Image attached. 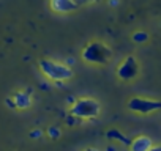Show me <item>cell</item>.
I'll return each mask as SVG.
<instances>
[{
  "label": "cell",
  "mask_w": 161,
  "mask_h": 151,
  "mask_svg": "<svg viewBox=\"0 0 161 151\" xmlns=\"http://www.w3.org/2000/svg\"><path fill=\"white\" fill-rule=\"evenodd\" d=\"M82 58L93 65H108L112 58V50L101 41H92L82 49Z\"/></svg>",
  "instance_id": "obj_1"
},
{
  "label": "cell",
  "mask_w": 161,
  "mask_h": 151,
  "mask_svg": "<svg viewBox=\"0 0 161 151\" xmlns=\"http://www.w3.org/2000/svg\"><path fill=\"white\" fill-rule=\"evenodd\" d=\"M100 112H101L100 102L92 98L76 99L69 109V115L76 117L77 120H93V118L100 117Z\"/></svg>",
  "instance_id": "obj_2"
},
{
  "label": "cell",
  "mask_w": 161,
  "mask_h": 151,
  "mask_svg": "<svg viewBox=\"0 0 161 151\" xmlns=\"http://www.w3.org/2000/svg\"><path fill=\"white\" fill-rule=\"evenodd\" d=\"M40 69L43 71L46 77H49L51 81H55V82H63V81H68L73 77V69L68 65L57 63L52 60H41Z\"/></svg>",
  "instance_id": "obj_3"
},
{
  "label": "cell",
  "mask_w": 161,
  "mask_h": 151,
  "mask_svg": "<svg viewBox=\"0 0 161 151\" xmlns=\"http://www.w3.org/2000/svg\"><path fill=\"white\" fill-rule=\"evenodd\" d=\"M128 110L141 115H148L156 110H161V101L147 99V98H131L128 101Z\"/></svg>",
  "instance_id": "obj_4"
},
{
  "label": "cell",
  "mask_w": 161,
  "mask_h": 151,
  "mask_svg": "<svg viewBox=\"0 0 161 151\" xmlns=\"http://www.w3.org/2000/svg\"><path fill=\"white\" fill-rule=\"evenodd\" d=\"M117 76L120 81H133L139 76V63L133 55H128L117 68Z\"/></svg>",
  "instance_id": "obj_5"
},
{
  "label": "cell",
  "mask_w": 161,
  "mask_h": 151,
  "mask_svg": "<svg viewBox=\"0 0 161 151\" xmlns=\"http://www.w3.org/2000/svg\"><path fill=\"white\" fill-rule=\"evenodd\" d=\"M153 146V142L150 137L147 135H139L136 138H133L131 145H130V149L131 151H150Z\"/></svg>",
  "instance_id": "obj_6"
},
{
  "label": "cell",
  "mask_w": 161,
  "mask_h": 151,
  "mask_svg": "<svg viewBox=\"0 0 161 151\" xmlns=\"http://www.w3.org/2000/svg\"><path fill=\"white\" fill-rule=\"evenodd\" d=\"M51 8L57 13H69L77 8L74 0H51Z\"/></svg>",
  "instance_id": "obj_7"
},
{
  "label": "cell",
  "mask_w": 161,
  "mask_h": 151,
  "mask_svg": "<svg viewBox=\"0 0 161 151\" xmlns=\"http://www.w3.org/2000/svg\"><path fill=\"white\" fill-rule=\"evenodd\" d=\"M106 135H108V138L119 140V142L126 143V145H131V142H133V140H128V137H125V135H123L120 131H117V129H109V131L106 132Z\"/></svg>",
  "instance_id": "obj_8"
},
{
  "label": "cell",
  "mask_w": 161,
  "mask_h": 151,
  "mask_svg": "<svg viewBox=\"0 0 161 151\" xmlns=\"http://www.w3.org/2000/svg\"><path fill=\"white\" fill-rule=\"evenodd\" d=\"M148 39V35L145 32H134L133 33V41L134 43H145Z\"/></svg>",
  "instance_id": "obj_9"
},
{
  "label": "cell",
  "mask_w": 161,
  "mask_h": 151,
  "mask_svg": "<svg viewBox=\"0 0 161 151\" xmlns=\"http://www.w3.org/2000/svg\"><path fill=\"white\" fill-rule=\"evenodd\" d=\"M47 134H49L52 138H58V137H60V131H58V128H55V126H52V128L47 131Z\"/></svg>",
  "instance_id": "obj_10"
},
{
  "label": "cell",
  "mask_w": 161,
  "mask_h": 151,
  "mask_svg": "<svg viewBox=\"0 0 161 151\" xmlns=\"http://www.w3.org/2000/svg\"><path fill=\"white\" fill-rule=\"evenodd\" d=\"M18 104H19V107H27L30 102H29V98H27V96H22V95H21V98H19V102H18Z\"/></svg>",
  "instance_id": "obj_11"
},
{
  "label": "cell",
  "mask_w": 161,
  "mask_h": 151,
  "mask_svg": "<svg viewBox=\"0 0 161 151\" xmlns=\"http://www.w3.org/2000/svg\"><path fill=\"white\" fill-rule=\"evenodd\" d=\"M150 151H161V145H153Z\"/></svg>",
  "instance_id": "obj_12"
},
{
  "label": "cell",
  "mask_w": 161,
  "mask_h": 151,
  "mask_svg": "<svg viewBox=\"0 0 161 151\" xmlns=\"http://www.w3.org/2000/svg\"><path fill=\"white\" fill-rule=\"evenodd\" d=\"M109 5H111V7H112V5H117V0H111Z\"/></svg>",
  "instance_id": "obj_13"
},
{
  "label": "cell",
  "mask_w": 161,
  "mask_h": 151,
  "mask_svg": "<svg viewBox=\"0 0 161 151\" xmlns=\"http://www.w3.org/2000/svg\"><path fill=\"white\" fill-rule=\"evenodd\" d=\"M84 151H98V149H95V148H87V149H84Z\"/></svg>",
  "instance_id": "obj_14"
},
{
  "label": "cell",
  "mask_w": 161,
  "mask_h": 151,
  "mask_svg": "<svg viewBox=\"0 0 161 151\" xmlns=\"http://www.w3.org/2000/svg\"><path fill=\"white\" fill-rule=\"evenodd\" d=\"M84 2H95V0H84Z\"/></svg>",
  "instance_id": "obj_15"
}]
</instances>
